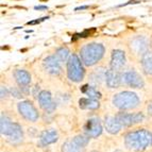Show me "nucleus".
Returning <instances> with one entry per match:
<instances>
[{"instance_id":"f257e3e1","label":"nucleus","mask_w":152,"mask_h":152,"mask_svg":"<svg viewBox=\"0 0 152 152\" xmlns=\"http://www.w3.org/2000/svg\"><path fill=\"white\" fill-rule=\"evenodd\" d=\"M104 54H105V46L99 42H91L84 44L79 50V56L81 58L82 63L87 67H91L98 64L103 58Z\"/></svg>"},{"instance_id":"f03ea898","label":"nucleus","mask_w":152,"mask_h":152,"mask_svg":"<svg viewBox=\"0 0 152 152\" xmlns=\"http://www.w3.org/2000/svg\"><path fill=\"white\" fill-rule=\"evenodd\" d=\"M124 145L130 150L142 151L152 145V133L145 129L130 132L124 137Z\"/></svg>"},{"instance_id":"7ed1b4c3","label":"nucleus","mask_w":152,"mask_h":152,"mask_svg":"<svg viewBox=\"0 0 152 152\" xmlns=\"http://www.w3.org/2000/svg\"><path fill=\"white\" fill-rule=\"evenodd\" d=\"M113 104L115 107L122 111L135 109L140 105V98L135 93L129 91H120L113 97Z\"/></svg>"},{"instance_id":"20e7f679","label":"nucleus","mask_w":152,"mask_h":152,"mask_svg":"<svg viewBox=\"0 0 152 152\" xmlns=\"http://www.w3.org/2000/svg\"><path fill=\"white\" fill-rule=\"evenodd\" d=\"M83 65L84 64L82 63L80 56H78L76 53H72L69 56L68 61L66 62V67H67V77L70 81L79 83L83 80L85 75Z\"/></svg>"},{"instance_id":"39448f33","label":"nucleus","mask_w":152,"mask_h":152,"mask_svg":"<svg viewBox=\"0 0 152 152\" xmlns=\"http://www.w3.org/2000/svg\"><path fill=\"white\" fill-rule=\"evenodd\" d=\"M150 39L147 36L144 35H135L128 41L127 47L129 52L135 58H142L150 48Z\"/></svg>"},{"instance_id":"423d86ee","label":"nucleus","mask_w":152,"mask_h":152,"mask_svg":"<svg viewBox=\"0 0 152 152\" xmlns=\"http://www.w3.org/2000/svg\"><path fill=\"white\" fill-rule=\"evenodd\" d=\"M0 132L1 134L10 137L12 140H20L23 138V129L18 124L13 122L4 115H1L0 121Z\"/></svg>"},{"instance_id":"0eeeda50","label":"nucleus","mask_w":152,"mask_h":152,"mask_svg":"<svg viewBox=\"0 0 152 152\" xmlns=\"http://www.w3.org/2000/svg\"><path fill=\"white\" fill-rule=\"evenodd\" d=\"M127 64V54L126 51L121 48H114L111 52V61L110 68L117 71H124Z\"/></svg>"},{"instance_id":"6e6552de","label":"nucleus","mask_w":152,"mask_h":152,"mask_svg":"<svg viewBox=\"0 0 152 152\" xmlns=\"http://www.w3.org/2000/svg\"><path fill=\"white\" fill-rule=\"evenodd\" d=\"M17 109L19 114L25 118V119L29 120V121H36L38 119V112L35 109V107L33 105L32 102L25 100L21 101L17 104Z\"/></svg>"},{"instance_id":"1a4fd4ad","label":"nucleus","mask_w":152,"mask_h":152,"mask_svg":"<svg viewBox=\"0 0 152 152\" xmlns=\"http://www.w3.org/2000/svg\"><path fill=\"white\" fill-rule=\"evenodd\" d=\"M122 81L128 86L133 87V88H142L145 85L142 78L135 69H129V70L124 71Z\"/></svg>"},{"instance_id":"9d476101","label":"nucleus","mask_w":152,"mask_h":152,"mask_svg":"<svg viewBox=\"0 0 152 152\" xmlns=\"http://www.w3.org/2000/svg\"><path fill=\"white\" fill-rule=\"evenodd\" d=\"M62 62L58 60V58L56 56V54H51L48 56L47 58L44 60L43 65L45 67L46 71L48 74L52 75V76H58L62 71Z\"/></svg>"},{"instance_id":"9b49d317","label":"nucleus","mask_w":152,"mask_h":152,"mask_svg":"<svg viewBox=\"0 0 152 152\" xmlns=\"http://www.w3.org/2000/svg\"><path fill=\"white\" fill-rule=\"evenodd\" d=\"M116 118L122 124V127H131V126H134V124L144 121L145 116L142 113H135V114L118 113L116 115Z\"/></svg>"},{"instance_id":"f8f14e48","label":"nucleus","mask_w":152,"mask_h":152,"mask_svg":"<svg viewBox=\"0 0 152 152\" xmlns=\"http://www.w3.org/2000/svg\"><path fill=\"white\" fill-rule=\"evenodd\" d=\"M122 75L124 71H117L114 69L109 68L105 72V82L107 85L110 88H117L121 85L122 81Z\"/></svg>"},{"instance_id":"ddd939ff","label":"nucleus","mask_w":152,"mask_h":152,"mask_svg":"<svg viewBox=\"0 0 152 152\" xmlns=\"http://www.w3.org/2000/svg\"><path fill=\"white\" fill-rule=\"evenodd\" d=\"M85 134L91 138H96L100 136L102 133V126L100 124V120L98 118H91L85 124Z\"/></svg>"},{"instance_id":"4468645a","label":"nucleus","mask_w":152,"mask_h":152,"mask_svg":"<svg viewBox=\"0 0 152 152\" xmlns=\"http://www.w3.org/2000/svg\"><path fill=\"white\" fill-rule=\"evenodd\" d=\"M38 103H39V107L44 110V111L51 113L56 110V103L52 100V96H51V93L48 91H42L39 94H38Z\"/></svg>"},{"instance_id":"2eb2a0df","label":"nucleus","mask_w":152,"mask_h":152,"mask_svg":"<svg viewBox=\"0 0 152 152\" xmlns=\"http://www.w3.org/2000/svg\"><path fill=\"white\" fill-rule=\"evenodd\" d=\"M14 77L17 84L20 87H27L31 83V75L25 69H17L14 72Z\"/></svg>"},{"instance_id":"dca6fc26","label":"nucleus","mask_w":152,"mask_h":152,"mask_svg":"<svg viewBox=\"0 0 152 152\" xmlns=\"http://www.w3.org/2000/svg\"><path fill=\"white\" fill-rule=\"evenodd\" d=\"M104 124H105L107 131L109 133H111V134H117L122 128V124L118 121L116 116H107L105 118Z\"/></svg>"},{"instance_id":"f3484780","label":"nucleus","mask_w":152,"mask_h":152,"mask_svg":"<svg viewBox=\"0 0 152 152\" xmlns=\"http://www.w3.org/2000/svg\"><path fill=\"white\" fill-rule=\"evenodd\" d=\"M142 72L146 76H152V51H147L140 58Z\"/></svg>"},{"instance_id":"a211bd4d","label":"nucleus","mask_w":152,"mask_h":152,"mask_svg":"<svg viewBox=\"0 0 152 152\" xmlns=\"http://www.w3.org/2000/svg\"><path fill=\"white\" fill-rule=\"evenodd\" d=\"M58 136L54 130H47V131L42 132L39 140H41V145L43 146H47V145L53 144V142H58Z\"/></svg>"},{"instance_id":"6ab92c4d","label":"nucleus","mask_w":152,"mask_h":152,"mask_svg":"<svg viewBox=\"0 0 152 152\" xmlns=\"http://www.w3.org/2000/svg\"><path fill=\"white\" fill-rule=\"evenodd\" d=\"M79 107L82 110H97L100 107V103L97 99L81 98L79 100Z\"/></svg>"},{"instance_id":"aec40b11","label":"nucleus","mask_w":152,"mask_h":152,"mask_svg":"<svg viewBox=\"0 0 152 152\" xmlns=\"http://www.w3.org/2000/svg\"><path fill=\"white\" fill-rule=\"evenodd\" d=\"M56 54L62 63L68 61L69 56H71L70 51H69V49L67 47H60V48H58L56 50Z\"/></svg>"},{"instance_id":"412c9836","label":"nucleus","mask_w":152,"mask_h":152,"mask_svg":"<svg viewBox=\"0 0 152 152\" xmlns=\"http://www.w3.org/2000/svg\"><path fill=\"white\" fill-rule=\"evenodd\" d=\"M72 142H75V144L78 146V147H80V148H85L86 147V145L88 144V140H89V137L87 136H83V135H78V136H76V137H74L72 138Z\"/></svg>"},{"instance_id":"4be33fe9","label":"nucleus","mask_w":152,"mask_h":152,"mask_svg":"<svg viewBox=\"0 0 152 152\" xmlns=\"http://www.w3.org/2000/svg\"><path fill=\"white\" fill-rule=\"evenodd\" d=\"M82 148L78 147L72 140L65 142L63 145V152H81Z\"/></svg>"},{"instance_id":"5701e85b","label":"nucleus","mask_w":152,"mask_h":152,"mask_svg":"<svg viewBox=\"0 0 152 152\" xmlns=\"http://www.w3.org/2000/svg\"><path fill=\"white\" fill-rule=\"evenodd\" d=\"M85 95H87L88 98H91V99H100L101 98V94L93 86H88L87 91H85Z\"/></svg>"},{"instance_id":"b1692460","label":"nucleus","mask_w":152,"mask_h":152,"mask_svg":"<svg viewBox=\"0 0 152 152\" xmlns=\"http://www.w3.org/2000/svg\"><path fill=\"white\" fill-rule=\"evenodd\" d=\"M46 19H49V16H45V17L37 18V19H35V20L28 21V23H27V25H28V26H30V25H38V23H42V21H45Z\"/></svg>"},{"instance_id":"393cba45","label":"nucleus","mask_w":152,"mask_h":152,"mask_svg":"<svg viewBox=\"0 0 152 152\" xmlns=\"http://www.w3.org/2000/svg\"><path fill=\"white\" fill-rule=\"evenodd\" d=\"M140 2V0H130V1H128L126 3H121V4L117 5V8H122V7H126V5H129V4H137V3Z\"/></svg>"},{"instance_id":"a878e982","label":"nucleus","mask_w":152,"mask_h":152,"mask_svg":"<svg viewBox=\"0 0 152 152\" xmlns=\"http://www.w3.org/2000/svg\"><path fill=\"white\" fill-rule=\"evenodd\" d=\"M11 93H12L13 95H14V96L16 97V98H21V93L19 91H17V89H15V88H12L11 89Z\"/></svg>"},{"instance_id":"bb28decb","label":"nucleus","mask_w":152,"mask_h":152,"mask_svg":"<svg viewBox=\"0 0 152 152\" xmlns=\"http://www.w3.org/2000/svg\"><path fill=\"white\" fill-rule=\"evenodd\" d=\"M9 94L8 89H7V87L5 86H1V98H4V97H7Z\"/></svg>"},{"instance_id":"cd10ccee","label":"nucleus","mask_w":152,"mask_h":152,"mask_svg":"<svg viewBox=\"0 0 152 152\" xmlns=\"http://www.w3.org/2000/svg\"><path fill=\"white\" fill-rule=\"evenodd\" d=\"M34 10H38V11L48 10V7H47V5H35V7H34Z\"/></svg>"},{"instance_id":"c85d7f7f","label":"nucleus","mask_w":152,"mask_h":152,"mask_svg":"<svg viewBox=\"0 0 152 152\" xmlns=\"http://www.w3.org/2000/svg\"><path fill=\"white\" fill-rule=\"evenodd\" d=\"M147 110H148V114H149L150 116H152V100L149 102V103H148Z\"/></svg>"},{"instance_id":"c756f323","label":"nucleus","mask_w":152,"mask_h":152,"mask_svg":"<svg viewBox=\"0 0 152 152\" xmlns=\"http://www.w3.org/2000/svg\"><path fill=\"white\" fill-rule=\"evenodd\" d=\"M89 7L88 5H81V7H77V8H75V11H81V10H86V9H88Z\"/></svg>"},{"instance_id":"7c9ffc66","label":"nucleus","mask_w":152,"mask_h":152,"mask_svg":"<svg viewBox=\"0 0 152 152\" xmlns=\"http://www.w3.org/2000/svg\"><path fill=\"white\" fill-rule=\"evenodd\" d=\"M89 85H87V84H85V85H83V86L81 87V91L83 93V94H85V91H87V88H88Z\"/></svg>"},{"instance_id":"2f4dec72","label":"nucleus","mask_w":152,"mask_h":152,"mask_svg":"<svg viewBox=\"0 0 152 152\" xmlns=\"http://www.w3.org/2000/svg\"><path fill=\"white\" fill-rule=\"evenodd\" d=\"M33 30H26V33H32Z\"/></svg>"},{"instance_id":"473e14b6","label":"nucleus","mask_w":152,"mask_h":152,"mask_svg":"<svg viewBox=\"0 0 152 152\" xmlns=\"http://www.w3.org/2000/svg\"><path fill=\"white\" fill-rule=\"evenodd\" d=\"M41 1H47V0H41Z\"/></svg>"}]
</instances>
